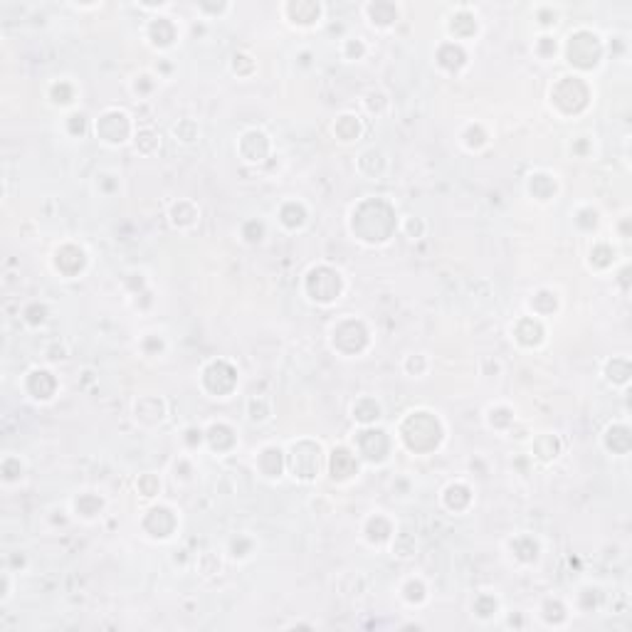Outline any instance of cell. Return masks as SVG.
<instances>
[{
	"label": "cell",
	"mask_w": 632,
	"mask_h": 632,
	"mask_svg": "<svg viewBox=\"0 0 632 632\" xmlns=\"http://www.w3.org/2000/svg\"><path fill=\"white\" fill-rule=\"evenodd\" d=\"M101 506H104V501L96 494H80L75 499L77 516H84V519H94L96 514H101Z\"/></svg>",
	"instance_id": "20"
},
{
	"label": "cell",
	"mask_w": 632,
	"mask_h": 632,
	"mask_svg": "<svg viewBox=\"0 0 632 632\" xmlns=\"http://www.w3.org/2000/svg\"><path fill=\"white\" fill-rule=\"evenodd\" d=\"M405 371L408 373H418V376H422V373L427 371V358L422 356V353H418V356H408V361H405Z\"/></svg>",
	"instance_id": "29"
},
{
	"label": "cell",
	"mask_w": 632,
	"mask_h": 632,
	"mask_svg": "<svg viewBox=\"0 0 632 632\" xmlns=\"http://www.w3.org/2000/svg\"><path fill=\"white\" fill-rule=\"evenodd\" d=\"M247 413H250V420H252V422H265V420H270V415H272L270 400L260 398V408H257L255 400H250V405H247Z\"/></svg>",
	"instance_id": "27"
},
{
	"label": "cell",
	"mask_w": 632,
	"mask_h": 632,
	"mask_svg": "<svg viewBox=\"0 0 632 632\" xmlns=\"http://www.w3.org/2000/svg\"><path fill=\"white\" fill-rule=\"evenodd\" d=\"M198 133H200V128H198V124L191 122V119H186V122L175 124V126H173V136L178 138V141H183V144H191V141H196Z\"/></svg>",
	"instance_id": "26"
},
{
	"label": "cell",
	"mask_w": 632,
	"mask_h": 632,
	"mask_svg": "<svg viewBox=\"0 0 632 632\" xmlns=\"http://www.w3.org/2000/svg\"><path fill=\"white\" fill-rule=\"evenodd\" d=\"M344 292V277L339 270L331 267H314L307 277V294L309 299L319 304H331Z\"/></svg>",
	"instance_id": "2"
},
{
	"label": "cell",
	"mask_w": 632,
	"mask_h": 632,
	"mask_svg": "<svg viewBox=\"0 0 632 632\" xmlns=\"http://www.w3.org/2000/svg\"><path fill=\"white\" fill-rule=\"evenodd\" d=\"M556 178L548 173H531L529 175V193H531L536 200H551L556 196Z\"/></svg>",
	"instance_id": "12"
},
{
	"label": "cell",
	"mask_w": 632,
	"mask_h": 632,
	"mask_svg": "<svg viewBox=\"0 0 632 632\" xmlns=\"http://www.w3.org/2000/svg\"><path fill=\"white\" fill-rule=\"evenodd\" d=\"M366 52H368V45L363 43V38H348L341 45V54L346 59H361L366 57Z\"/></svg>",
	"instance_id": "23"
},
{
	"label": "cell",
	"mask_w": 632,
	"mask_h": 632,
	"mask_svg": "<svg viewBox=\"0 0 632 632\" xmlns=\"http://www.w3.org/2000/svg\"><path fill=\"white\" fill-rule=\"evenodd\" d=\"M477 30H479L477 13L469 6H460L457 10L450 13V17H447V32H450V38H455V43L474 38Z\"/></svg>",
	"instance_id": "6"
},
{
	"label": "cell",
	"mask_w": 632,
	"mask_h": 632,
	"mask_svg": "<svg viewBox=\"0 0 632 632\" xmlns=\"http://www.w3.org/2000/svg\"><path fill=\"white\" fill-rule=\"evenodd\" d=\"M230 3H198L196 10L198 15L207 17V20H218V17H223L225 13H230Z\"/></svg>",
	"instance_id": "25"
},
{
	"label": "cell",
	"mask_w": 632,
	"mask_h": 632,
	"mask_svg": "<svg viewBox=\"0 0 632 632\" xmlns=\"http://www.w3.org/2000/svg\"><path fill=\"white\" fill-rule=\"evenodd\" d=\"M77 96L75 87L69 84L67 80H59L54 82L52 87H50V99H52V104H59V107H67V104H72Z\"/></svg>",
	"instance_id": "21"
},
{
	"label": "cell",
	"mask_w": 632,
	"mask_h": 632,
	"mask_svg": "<svg viewBox=\"0 0 632 632\" xmlns=\"http://www.w3.org/2000/svg\"><path fill=\"white\" fill-rule=\"evenodd\" d=\"M198 207L193 205L191 200H181V203H175L173 210H170V223L175 225V228H191V225H196L198 220Z\"/></svg>",
	"instance_id": "15"
},
{
	"label": "cell",
	"mask_w": 632,
	"mask_h": 632,
	"mask_svg": "<svg viewBox=\"0 0 632 632\" xmlns=\"http://www.w3.org/2000/svg\"><path fill=\"white\" fill-rule=\"evenodd\" d=\"M151 89H154V77L151 75H138L133 80V91L136 94H149Z\"/></svg>",
	"instance_id": "30"
},
{
	"label": "cell",
	"mask_w": 632,
	"mask_h": 632,
	"mask_svg": "<svg viewBox=\"0 0 632 632\" xmlns=\"http://www.w3.org/2000/svg\"><path fill=\"white\" fill-rule=\"evenodd\" d=\"M52 262H54V270H57L59 274L67 277V270H69L67 265H75L77 272L84 270L87 255H84V250H82V247H75V244H64V247H59V250L54 252Z\"/></svg>",
	"instance_id": "11"
},
{
	"label": "cell",
	"mask_w": 632,
	"mask_h": 632,
	"mask_svg": "<svg viewBox=\"0 0 632 632\" xmlns=\"http://www.w3.org/2000/svg\"><path fill=\"white\" fill-rule=\"evenodd\" d=\"M146 38H149V45H154V47L168 50V47H173L175 40H178V27H175V22L170 20V17L156 15V17H151L149 25H146Z\"/></svg>",
	"instance_id": "8"
},
{
	"label": "cell",
	"mask_w": 632,
	"mask_h": 632,
	"mask_svg": "<svg viewBox=\"0 0 632 632\" xmlns=\"http://www.w3.org/2000/svg\"><path fill=\"white\" fill-rule=\"evenodd\" d=\"M96 136L109 146H122L128 141L131 136V119H128L126 112H119V109H109L99 117L96 122Z\"/></svg>",
	"instance_id": "3"
},
{
	"label": "cell",
	"mask_w": 632,
	"mask_h": 632,
	"mask_svg": "<svg viewBox=\"0 0 632 632\" xmlns=\"http://www.w3.org/2000/svg\"><path fill=\"white\" fill-rule=\"evenodd\" d=\"M138 489L144 497H156L161 492V479L156 474H144V477H138Z\"/></svg>",
	"instance_id": "28"
},
{
	"label": "cell",
	"mask_w": 632,
	"mask_h": 632,
	"mask_svg": "<svg viewBox=\"0 0 632 632\" xmlns=\"http://www.w3.org/2000/svg\"><path fill=\"white\" fill-rule=\"evenodd\" d=\"M334 133L339 136V141H344V144L356 141V138L361 136V119L353 117V114H344V117L336 119Z\"/></svg>",
	"instance_id": "14"
},
{
	"label": "cell",
	"mask_w": 632,
	"mask_h": 632,
	"mask_svg": "<svg viewBox=\"0 0 632 632\" xmlns=\"http://www.w3.org/2000/svg\"><path fill=\"white\" fill-rule=\"evenodd\" d=\"M183 440H186V445H188V447H198L203 440H205V432L198 430V427H188V430H186V437H183Z\"/></svg>",
	"instance_id": "32"
},
{
	"label": "cell",
	"mask_w": 632,
	"mask_h": 632,
	"mask_svg": "<svg viewBox=\"0 0 632 632\" xmlns=\"http://www.w3.org/2000/svg\"><path fill=\"white\" fill-rule=\"evenodd\" d=\"M588 84H585L583 80H580L578 75H568V77H561V80L553 84L551 89V104H556V109L564 104V101H571L573 99V107L575 112H580V109L588 107Z\"/></svg>",
	"instance_id": "5"
},
{
	"label": "cell",
	"mask_w": 632,
	"mask_h": 632,
	"mask_svg": "<svg viewBox=\"0 0 632 632\" xmlns=\"http://www.w3.org/2000/svg\"><path fill=\"white\" fill-rule=\"evenodd\" d=\"M558 452H561V442H558L556 435L543 432V435H538L536 442H534V455H536L541 462H551V460H556Z\"/></svg>",
	"instance_id": "16"
},
{
	"label": "cell",
	"mask_w": 632,
	"mask_h": 632,
	"mask_svg": "<svg viewBox=\"0 0 632 632\" xmlns=\"http://www.w3.org/2000/svg\"><path fill=\"white\" fill-rule=\"evenodd\" d=\"M363 15H366V20L373 27L388 30V27H393L400 20V6H395L390 0H371V3L363 6Z\"/></svg>",
	"instance_id": "7"
},
{
	"label": "cell",
	"mask_w": 632,
	"mask_h": 632,
	"mask_svg": "<svg viewBox=\"0 0 632 632\" xmlns=\"http://www.w3.org/2000/svg\"><path fill=\"white\" fill-rule=\"evenodd\" d=\"M279 220H282L284 228L289 230H297L307 223V210H304L302 203H284L282 210H279Z\"/></svg>",
	"instance_id": "18"
},
{
	"label": "cell",
	"mask_w": 632,
	"mask_h": 632,
	"mask_svg": "<svg viewBox=\"0 0 632 632\" xmlns=\"http://www.w3.org/2000/svg\"><path fill=\"white\" fill-rule=\"evenodd\" d=\"M564 52L575 69H593L601 64L603 54H605V43L598 32L588 30V27H578L566 38Z\"/></svg>",
	"instance_id": "1"
},
{
	"label": "cell",
	"mask_w": 632,
	"mask_h": 632,
	"mask_svg": "<svg viewBox=\"0 0 632 632\" xmlns=\"http://www.w3.org/2000/svg\"><path fill=\"white\" fill-rule=\"evenodd\" d=\"M149 516H154L159 524H156V529H151V536L154 538H168L170 531L175 529V516L173 511L168 509V506H154V509L149 511Z\"/></svg>",
	"instance_id": "13"
},
{
	"label": "cell",
	"mask_w": 632,
	"mask_h": 632,
	"mask_svg": "<svg viewBox=\"0 0 632 632\" xmlns=\"http://www.w3.org/2000/svg\"><path fill=\"white\" fill-rule=\"evenodd\" d=\"M282 17L294 27H314L324 20L326 8L316 0H289V3H282L279 8Z\"/></svg>",
	"instance_id": "4"
},
{
	"label": "cell",
	"mask_w": 632,
	"mask_h": 632,
	"mask_svg": "<svg viewBox=\"0 0 632 632\" xmlns=\"http://www.w3.org/2000/svg\"><path fill=\"white\" fill-rule=\"evenodd\" d=\"M534 17H536L538 27H543V30H551V27L558 25V20H561V10L553 6H538L536 10H534Z\"/></svg>",
	"instance_id": "22"
},
{
	"label": "cell",
	"mask_w": 632,
	"mask_h": 632,
	"mask_svg": "<svg viewBox=\"0 0 632 632\" xmlns=\"http://www.w3.org/2000/svg\"><path fill=\"white\" fill-rule=\"evenodd\" d=\"M353 418L363 425H373L378 418H381V405L373 398H361L356 405H353Z\"/></svg>",
	"instance_id": "19"
},
{
	"label": "cell",
	"mask_w": 632,
	"mask_h": 632,
	"mask_svg": "<svg viewBox=\"0 0 632 632\" xmlns=\"http://www.w3.org/2000/svg\"><path fill=\"white\" fill-rule=\"evenodd\" d=\"M526 326H529V331H524L519 324H516L514 329V339L519 341V344L524 346H538L543 341V326L538 319H534V316H526Z\"/></svg>",
	"instance_id": "17"
},
{
	"label": "cell",
	"mask_w": 632,
	"mask_h": 632,
	"mask_svg": "<svg viewBox=\"0 0 632 632\" xmlns=\"http://www.w3.org/2000/svg\"><path fill=\"white\" fill-rule=\"evenodd\" d=\"M329 469H331V479H339V482L341 479H351L358 472V457L351 450H346V447H336L331 452Z\"/></svg>",
	"instance_id": "9"
},
{
	"label": "cell",
	"mask_w": 632,
	"mask_h": 632,
	"mask_svg": "<svg viewBox=\"0 0 632 632\" xmlns=\"http://www.w3.org/2000/svg\"><path fill=\"white\" fill-rule=\"evenodd\" d=\"M534 52H536V57L541 59H553L558 52V43L553 35H541V38H536V43H534Z\"/></svg>",
	"instance_id": "24"
},
{
	"label": "cell",
	"mask_w": 632,
	"mask_h": 632,
	"mask_svg": "<svg viewBox=\"0 0 632 632\" xmlns=\"http://www.w3.org/2000/svg\"><path fill=\"white\" fill-rule=\"evenodd\" d=\"M403 228H405V233H408L413 240H418L420 235L425 233V225H422V220H415V218H408V220H405Z\"/></svg>",
	"instance_id": "31"
},
{
	"label": "cell",
	"mask_w": 632,
	"mask_h": 632,
	"mask_svg": "<svg viewBox=\"0 0 632 632\" xmlns=\"http://www.w3.org/2000/svg\"><path fill=\"white\" fill-rule=\"evenodd\" d=\"M435 59L442 69H447V72H460V69L467 64V52H464V47L460 43L450 40V43H442L440 47H437Z\"/></svg>",
	"instance_id": "10"
}]
</instances>
